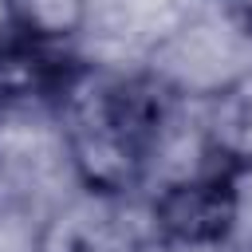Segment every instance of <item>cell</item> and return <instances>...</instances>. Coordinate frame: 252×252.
<instances>
[{
  "label": "cell",
  "instance_id": "1",
  "mask_svg": "<svg viewBox=\"0 0 252 252\" xmlns=\"http://www.w3.org/2000/svg\"><path fill=\"white\" fill-rule=\"evenodd\" d=\"M79 189L130 197L161 150L169 98L154 79L79 67L55 98Z\"/></svg>",
  "mask_w": 252,
  "mask_h": 252
},
{
  "label": "cell",
  "instance_id": "2",
  "mask_svg": "<svg viewBox=\"0 0 252 252\" xmlns=\"http://www.w3.org/2000/svg\"><path fill=\"white\" fill-rule=\"evenodd\" d=\"M150 228L158 240L177 248H209L224 252L228 228H232V189H228V165L217 158L213 165L165 181L150 201Z\"/></svg>",
  "mask_w": 252,
  "mask_h": 252
},
{
  "label": "cell",
  "instance_id": "3",
  "mask_svg": "<svg viewBox=\"0 0 252 252\" xmlns=\"http://www.w3.org/2000/svg\"><path fill=\"white\" fill-rule=\"evenodd\" d=\"M146 224L134 217L130 197L79 189L43 217L32 252H146Z\"/></svg>",
  "mask_w": 252,
  "mask_h": 252
},
{
  "label": "cell",
  "instance_id": "4",
  "mask_svg": "<svg viewBox=\"0 0 252 252\" xmlns=\"http://www.w3.org/2000/svg\"><path fill=\"white\" fill-rule=\"evenodd\" d=\"M83 63H75L63 47L28 39L12 28L0 32V98L20 102V98H59L67 83L75 79Z\"/></svg>",
  "mask_w": 252,
  "mask_h": 252
},
{
  "label": "cell",
  "instance_id": "5",
  "mask_svg": "<svg viewBox=\"0 0 252 252\" xmlns=\"http://www.w3.org/2000/svg\"><path fill=\"white\" fill-rule=\"evenodd\" d=\"M4 12V28L51 43V47H67L91 16V0H0Z\"/></svg>",
  "mask_w": 252,
  "mask_h": 252
},
{
  "label": "cell",
  "instance_id": "6",
  "mask_svg": "<svg viewBox=\"0 0 252 252\" xmlns=\"http://www.w3.org/2000/svg\"><path fill=\"white\" fill-rule=\"evenodd\" d=\"M213 158H252V79L236 83L217 98Z\"/></svg>",
  "mask_w": 252,
  "mask_h": 252
},
{
  "label": "cell",
  "instance_id": "7",
  "mask_svg": "<svg viewBox=\"0 0 252 252\" xmlns=\"http://www.w3.org/2000/svg\"><path fill=\"white\" fill-rule=\"evenodd\" d=\"M232 189V228L224 252H252V158H224Z\"/></svg>",
  "mask_w": 252,
  "mask_h": 252
},
{
  "label": "cell",
  "instance_id": "8",
  "mask_svg": "<svg viewBox=\"0 0 252 252\" xmlns=\"http://www.w3.org/2000/svg\"><path fill=\"white\" fill-rule=\"evenodd\" d=\"M224 4H228V8H232V12H240V16H244V20H248V16H252V0H224Z\"/></svg>",
  "mask_w": 252,
  "mask_h": 252
},
{
  "label": "cell",
  "instance_id": "9",
  "mask_svg": "<svg viewBox=\"0 0 252 252\" xmlns=\"http://www.w3.org/2000/svg\"><path fill=\"white\" fill-rule=\"evenodd\" d=\"M244 28H248V35H252V16H248V20H244Z\"/></svg>",
  "mask_w": 252,
  "mask_h": 252
},
{
  "label": "cell",
  "instance_id": "10",
  "mask_svg": "<svg viewBox=\"0 0 252 252\" xmlns=\"http://www.w3.org/2000/svg\"><path fill=\"white\" fill-rule=\"evenodd\" d=\"M0 110H4V98H0Z\"/></svg>",
  "mask_w": 252,
  "mask_h": 252
}]
</instances>
